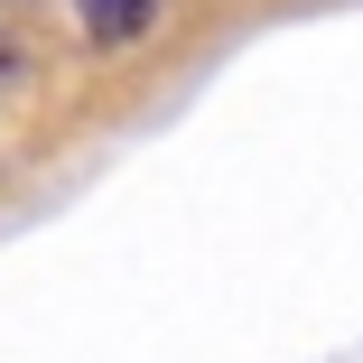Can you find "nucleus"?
Instances as JSON below:
<instances>
[{
    "label": "nucleus",
    "instance_id": "nucleus-1",
    "mask_svg": "<svg viewBox=\"0 0 363 363\" xmlns=\"http://www.w3.org/2000/svg\"><path fill=\"white\" fill-rule=\"evenodd\" d=\"M75 19H84L94 47H140L159 28V0H75Z\"/></svg>",
    "mask_w": 363,
    "mask_h": 363
}]
</instances>
